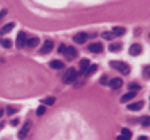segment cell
Returning <instances> with one entry per match:
<instances>
[{"label":"cell","mask_w":150,"mask_h":140,"mask_svg":"<svg viewBox=\"0 0 150 140\" xmlns=\"http://www.w3.org/2000/svg\"><path fill=\"white\" fill-rule=\"evenodd\" d=\"M78 71L74 69V68H71V69H68L66 73H64V76H63V83H66V85H73L76 79H78Z\"/></svg>","instance_id":"1"},{"label":"cell","mask_w":150,"mask_h":140,"mask_svg":"<svg viewBox=\"0 0 150 140\" xmlns=\"http://www.w3.org/2000/svg\"><path fill=\"white\" fill-rule=\"evenodd\" d=\"M110 66L113 68V69L120 71L121 74H128V73H130V66H128L126 62H121V61H111V62H110Z\"/></svg>","instance_id":"2"},{"label":"cell","mask_w":150,"mask_h":140,"mask_svg":"<svg viewBox=\"0 0 150 140\" xmlns=\"http://www.w3.org/2000/svg\"><path fill=\"white\" fill-rule=\"evenodd\" d=\"M64 56H66V59H74L76 56H78V51L74 49L73 46H66V51H64Z\"/></svg>","instance_id":"3"},{"label":"cell","mask_w":150,"mask_h":140,"mask_svg":"<svg viewBox=\"0 0 150 140\" xmlns=\"http://www.w3.org/2000/svg\"><path fill=\"white\" fill-rule=\"evenodd\" d=\"M25 41H27V36H25V32H19V36H17V41H15V46L19 49H22L25 47Z\"/></svg>","instance_id":"4"},{"label":"cell","mask_w":150,"mask_h":140,"mask_svg":"<svg viewBox=\"0 0 150 140\" xmlns=\"http://www.w3.org/2000/svg\"><path fill=\"white\" fill-rule=\"evenodd\" d=\"M88 39H89V37H88V34H86V32H79V34H76V36L73 37V41H74L76 44H84V42H86Z\"/></svg>","instance_id":"5"},{"label":"cell","mask_w":150,"mask_h":140,"mask_svg":"<svg viewBox=\"0 0 150 140\" xmlns=\"http://www.w3.org/2000/svg\"><path fill=\"white\" fill-rule=\"evenodd\" d=\"M29 130H31V122H25V125L20 128V130H19V140H24L25 137H27Z\"/></svg>","instance_id":"6"},{"label":"cell","mask_w":150,"mask_h":140,"mask_svg":"<svg viewBox=\"0 0 150 140\" xmlns=\"http://www.w3.org/2000/svg\"><path fill=\"white\" fill-rule=\"evenodd\" d=\"M52 47H54V42L52 41H46L42 44V47H40V54H49L52 51Z\"/></svg>","instance_id":"7"},{"label":"cell","mask_w":150,"mask_h":140,"mask_svg":"<svg viewBox=\"0 0 150 140\" xmlns=\"http://www.w3.org/2000/svg\"><path fill=\"white\" fill-rule=\"evenodd\" d=\"M88 49H89V52L98 54V52H101V51H103V46L100 44V42H91V44L88 46Z\"/></svg>","instance_id":"8"},{"label":"cell","mask_w":150,"mask_h":140,"mask_svg":"<svg viewBox=\"0 0 150 140\" xmlns=\"http://www.w3.org/2000/svg\"><path fill=\"white\" fill-rule=\"evenodd\" d=\"M121 86H123V81H121L120 78H113L110 81V88L111 90H120Z\"/></svg>","instance_id":"9"},{"label":"cell","mask_w":150,"mask_h":140,"mask_svg":"<svg viewBox=\"0 0 150 140\" xmlns=\"http://www.w3.org/2000/svg\"><path fill=\"white\" fill-rule=\"evenodd\" d=\"M143 108V101H135V103H130L128 105V110H132V111H138V110Z\"/></svg>","instance_id":"10"},{"label":"cell","mask_w":150,"mask_h":140,"mask_svg":"<svg viewBox=\"0 0 150 140\" xmlns=\"http://www.w3.org/2000/svg\"><path fill=\"white\" fill-rule=\"evenodd\" d=\"M135 96H137V91H130V93H126V94H123L121 96V103H126V101H130V100H133Z\"/></svg>","instance_id":"11"},{"label":"cell","mask_w":150,"mask_h":140,"mask_svg":"<svg viewBox=\"0 0 150 140\" xmlns=\"http://www.w3.org/2000/svg\"><path fill=\"white\" fill-rule=\"evenodd\" d=\"M142 52V47L138 46V44H132V47H130V54L132 56H138Z\"/></svg>","instance_id":"12"},{"label":"cell","mask_w":150,"mask_h":140,"mask_svg":"<svg viewBox=\"0 0 150 140\" xmlns=\"http://www.w3.org/2000/svg\"><path fill=\"white\" fill-rule=\"evenodd\" d=\"M49 66H51V68H52V69H63L64 68V64H63V61H57V59H54V61H51V64H49Z\"/></svg>","instance_id":"13"},{"label":"cell","mask_w":150,"mask_h":140,"mask_svg":"<svg viewBox=\"0 0 150 140\" xmlns=\"http://www.w3.org/2000/svg\"><path fill=\"white\" fill-rule=\"evenodd\" d=\"M37 44H39V39L37 37H29V39L25 41V46L27 47H36Z\"/></svg>","instance_id":"14"},{"label":"cell","mask_w":150,"mask_h":140,"mask_svg":"<svg viewBox=\"0 0 150 140\" xmlns=\"http://www.w3.org/2000/svg\"><path fill=\"white\" fill-rule=\"evenodd\" d=\"M88 66H89V61H88V59H81V62H79V73L84 74V71L88 69Z\"/></svg>","instance_id":"15"},{"label":"cell","mask_w":150,"mask_h":140,"mask_svg":"<svg viewBox=\"0 0 150 140\" xmlns=\"http://www.w3.org/2000/svg\"><path fill=\"white\" fill-rule=\"evenodd\" d=\"M125 27H113V32H111V34H113V36H123V34H125Z\"/></svg>","instance_id":"16"},{"label":"cell","mask_w":150,"mask_h":140,"mask_svg":"<svg viewBox=\"0 0 150 140\" xmlns=\"http://www.w3.org/2000/svg\"><path fill=\"white\" fill-rule=\"evenodd\" d=\"M96 69H98V66H96V64H89V66H88V69L84 71V74H86V76H91L93 73H96Z\"/></svg>","instance_id":"17"},{"label":"cell","mask_w":150,"mask_h":140,"mask_svg":"<svg viewBox=\"0 0 150 140\" xmlns=\"http://www.w3.org/2000/svg\"><path fill=\"white\" fill-rule=\"evenodd\" d=\"M14 27H15L14 24H7V25H3V27L0 29V36H2V34H7V32H10Z\"/></svg>","instance_id":"18"},{"label":"cell","mask_w":150,"mask_h":140,"mask_svg":"<svg viewBox=\"0 0 150 140\" xmlns=\"http://www.w3.org/2000/svg\"><path fill=\"white\" fill-rule=\"evenodd\" d=\"M110 51L111 52H120V51H121V44H120V42H113L110 46Z\"/></svg>","instance_id":"19"},{"label":"cell","mask_w":150,"mask_h":140,"mask_svg":"<svg viewBox=\"0 0 150 140\" xmlns=\"http://www.w3.org/2000/svg\"><path fill=\"white\" fill-rule=\"evenodd\" d=\"M17 111H19L17 106H7V110H5V113H7V115H15Z\"/></svg>","instance_id":"20"},{"label":"cell","mask_w":150,"mask_h":140,"mask_svg":"<svg viewBox=\"0 0 150 140\" xmlns=\"http://www.w3.org/2000/svg\"><path fill=\"white\" fill-rule=\"evenodd\" d=\"M54 101H56L54 96H47V98L42 100V103H44V105H54Z\"/></svg>","instance_id":"21"},{"label":"cell","mask_w":150,"mask_h":140,"mask_svg":"<svg viewBox=\"0 0 150 140\" xmlns=\"http://www.w3.org/2000/svg\"><path fill=\"white\" fill-rule=\"evenodd\" d=\"M36 113H37V117H42V115L46 113V105H40L39 108L36 110Z\"/></svg>","instance_id":"22"},{"label":"cell","mask_w":150,"mask_h":140,"mask_svg":"<svg viewBox=\"0 0 150 140\" xmlns=\"http://www.w3.org/2000/svg\"><path fill=\"white\" fill-rule=\"evenodd\" d=\"M140 123H142L143 127H150V117H142L140 118Z\"/></svg>","instance_id":"23"},{"label":"cell","mask_w":150,"mask_h":140,"mask_svg":"<svg viewBox=\"0 0 150 140\" xmlns=\"http://www.w3.org/2000/svg\"><path fill=\"white\" fill-rule=\"evenodd\" d=\"M0 42H2V46L5 47V49H8V47H12V41H8V39H2Z\"/></svg>","instance_id":"24"},{"label":"cell","mask_w":150,"mask_h":140,"mask_svg":"<svg viewBox=\"0 0 150 140\" xmlns=\"http://www.w3.org/2000/svg\"><path fill=\"white\" fill-rule=\"evenodd\" d=\"M121 137H125V139H130V137H132V132H130L128 128H123V130H121Z\"/></svg>","instance_id":"25"},{"label":"cell","mask_w":150,"mask_h":140,"mask_svg":"<svg viewBox=\"0 0 150 140\" xmlns=\"http://www.w3.org/2000/svg\"><path fill=\"white\" fill-rule=\"evenodd\" d=\"M128 88H130V91H138V90H140V86L137 85V83H132Z\"/></svg>","instance_id":"26"},{"label":"cell","mask_w":150,"mask_h":140,"mask_svg":"<svg viewBox=\"0 0 150 140\" xmlns=\"http://www.w3.org/2000/svg\"><path fill=\"white\" fill-rule=\"evenodd\" d=\"M101 36H103V39H106V41H110L111 37H113V34H111V32H103Z\"/></svg>","instance_id":"27"},{"label":"cell","mask_w":150,"mask_h":140,"mask_svg":"<svg viewBox=\"0 0 150 140\" xmlns=\"http://www.w3.org/2000/svg\"><path fill=\"white\" fill-rule=\"evenodd\" d=\"M64 51H66V46H64V44H59V47H57V52L64 54Z\"/></svg>","instance_id":"28"},{"label":"cell","mask_w":150,"mask_h":140,"mask_svg":"<svg viewBox=\"0 0 150 140\" xmlns=\"http://www.w3.org/2000/svg\"><path fill=\"white\" fill-rule=\"evenodd\" d=\"M5 15H7V10H0V20H2Z\"/></svg>","instance_id":"29"},{"label":"cell","mask_w":150,"mask_h":140,"mask_svg":"<svg viewBox=\"0 0 150 140\" xmlns=\"http://www.w3.org/2000/svg\"><path fill=\"white\" fill-rule=\"evenodd\" d=\"M117 140H128V139H125V137H121V135H120V137H118Z\"/></svg>","instance_id":"30"},{"label":"cell","mask_w":150,"mask_h":140,"mask_svg":"<svg viewBox=\"0 0 150 140\" xmlns=\"http://www.w3.org/2000/svg\"><path fill=\"white\" fill-rule=\"evenodd\" d=\"M3 113H5V111H3V110H0V118L3 117Z\"/></svg>","instance_id":"31"},{"label":"cell","mask_w":150,"mask_h":140,"mask_svg":"<svg viewBox=\"0 0 150 140\" xmlns=\"http://www.w3.org/2000/svg\"><path fill=\"white\" fill-rule=\"evenodd\" d=\"M138 140H149L147 137H138Z\"/></svg>","instance_id":"32"}]
</instances>
